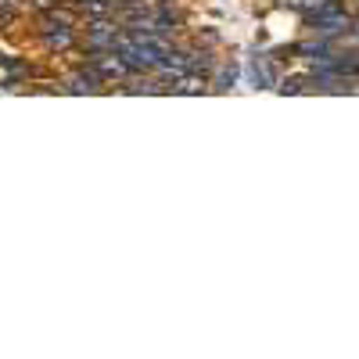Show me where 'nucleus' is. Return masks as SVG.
Instances as JSON below:
<instances>
[{
  "mask_svg": "<svg viewBox=\"0 0 359 359\" xmlns=\"http://www.w3.org/2000/svg\"><path fill=\"white\" fill-rule=\"evenodd\" d=\"M355 4H359V0H355Z\"/></svg>",
  "mask_w": 359,
  "mask_h": 359,
  "instance_id": "0eeeda50",
  "label": "nucleus"
},
{
  "mask_svg": "<svg viewBox=\"0 0 359 359\" xmlns=\"http://www.w3.org/2000/svg\"><path fill=\"white\" fill-rule=\"evenodd\" d=\"M284 4L294 8V11H306V15H309V11H316L320 4H327V0H284Z\"/></svg>",
  "mask_w": 359,
  "mask_h": 359,
  "instance_id": "39448f33",
  "label": "nucleus"
},
{
  "mask_svg": "<svg viewBox=\"0 0 359 359\" xmlns=\"http://www.w3.org/2000/svg\"><path fill=\"white\" fill-rule=\"evenodd\" d=\"M352 36H359V18L352 22Z\"/></svg>",
  "mask_w": 359,
  "mask_h": 359,
  "instance_id": "423d86ee",
  "label": "nucleus"
},
{
  "mask_svg": "<svg viewBox=\"0 0 359 359\" xmlns=\"http://www.w3.org/2000/svg\"><path fill=\"white\" fill-rule=\"evenodd\" d=\"M306 18H309V25H313V33L323 36V40L341 36V33H352V18L338 8V0H327V4H320V8L309 11Z\"/></svg>",
  "mask_w": 359,
  "mask_h": 359,
  "instance_id": "f257e3e1",
  "label": "nucleus"
},
{
  "mask_svg": "<svg viewBox=\"0 0 359 359\" xmlns=\"http://www.w3.org/2000/svg\"><path fill=\"white\" fill-rule=\"evenodd\" d=\"M43 43H47V47H69V43H72V29H69V25H57V29L47 25V29H43Z\"/></svg>",
  "mask_w": 359,
  "mask_h": 359,
  "instance_id": "7ed1b4c3",
  "label": "nucleus"
},
{
  "mask_svg": "<svg viewBox=\"0 0 359 359\" xmlns=\"http://www.w3.org/2000/svg\"><path fill=\"white\" fill-rule=\"evenodd\" d=\"M176 94H201L205 90V79H198V76H187V79H180V86H172Z\"/></svg>",
  "mask_w": 359,
  "mask_h": 359,
  "instance_id": "20e7f679",
  "label": "nucleus"
},
{
  "mask_svg": "<svg viewBox=\"0 0 359 359\" xmlns=\"http://www.w3.org/2000/svg\"><path fill=\"white\" fill-rule=\"evenodd\" d=\"M90 65H94V72H97L101 79H123L126 69H130L123 57H115V50H111V54H94V62H90Z\"/></svg>",
  "mask_w": 359,
  "mask_h": 359,
  "instance_id": "f03ea898",
  "label": "nucleus"
}]
</instances>
